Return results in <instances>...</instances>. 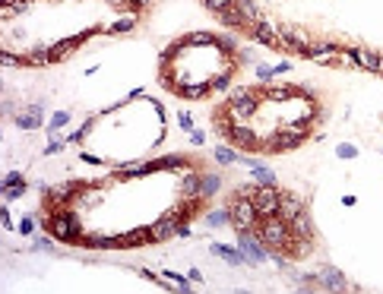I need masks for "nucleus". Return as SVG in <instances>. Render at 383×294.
Returning a JSON list of instances; mask_svg holds the SVG:
<instances>
[{"instance_id": "obj_19", "label": "nucleus", "mask_w": 383, "mask_h": 294, "mask_svg": "<svg viewBox=\"0 0 383 294\" xmlns=\"http://www.w3.org/2000/svg\"><path fill=\"white\" fill-rule=\"evenodd\" d=\"M218 16H222V23H225V26H244V23H247L244 16H241V10H238V4L228 7V10H222Z\"/></svg>"}, {"instance_id": "obj_31", "label": "nucleus", "mask_w": 383, "mask_h": 294, "mask_svg": "<svg viewBox=\"0 0 383 294\" xmlns=\"http://www.w3.org/2000/svg\"><path fill=\"white\" fill-rule=\"evenodd\" d=\"M158 164H162V168H177V164H184V158H180V155H168V158H162Z\"/></svg>"}, {"instance_id": "obj_27", "label": "nucleus", "mask_w": 383, "mask_h": 294, "mask_svg": "<svg viewBox=\"0 0 383 294\" xmlns=\"http://www.w3.org/2000/svg\"><path fill=\"white\" fill-rule=\"evenodd\" d=\"M67 120H70V114H67V111H57V114L51 117V127H48V130H51V133H54V130H61Z\"/></svg>"}, {"instance_id": "obj_10", "label": "nucleus", "mask_w": 383, "mask_h": 294, "mask_svg": "<svg viewBox=\"0 0 383 294\" xmlns=\"http://www.w3.org/2000/svg\"><path fill=\"white\" fill-rule=\"evenodd\" d=\"M222 133L228 139H234L238 145H257V136H253V130H247V127H222Z\"/></svg>"}, {"instance_id": "obj_41", "label": "nucleus", "mask_w": 383, "mask_h": 294, "mask_svg": "<svg viewBox=\"0 0 383 294\" xmlns=\"http://www.w3.org/2000/svg\"><path fill=\"white\" fill-rule=\"evenodd\" d=\"M177 237H190V228L187 225H177Z\"/></svg>"}, {"instance_id": "obj_33", "label": "nucleus", "mask_w": 383, "mask_h": 294, "mask_svg": "<svg viewBox=\"0 0 383 294\" xmlns=\"http://www.w3.org/2000/svg\"><path fill=\"white\" fill-rule=\"evenodd\" d=\"M111 29H114V32H130V29H133V19H117Z\"/></svg>"}, {"instance_id": "obj_7", "label": "nucleus", "mask_w": 383, "mask_h": 294, "mask_svg": "<svg viewBox=\"0 0 383 294\" xmlns=\"http://www.w3.org/2000/svg\"><path fill=\"white\" fill-rule=\"evenodd\" d=\"M304 212V203L298 196H291V193H282V199H279V215L285 218V222H291L295 215H301Z\"/></svg>"}, {"instance_id": "obj_15", "label": "nucleus", "mask_w": 383, "mask_h": 294, "mask_svg": "<svg viewBox=\"0 0 383 294\" xmlns=\"http://www.w3.org/2000/svg\"><path fill=\"white\" fill-rule=\"evenodd\" d=\"M180 193H184L187 199H196L199 196V174H184V180H180Z\"/></svg>"}, {"instance_id": "obj_13", "label": "nucleus", "mask_w": 383, "mask_h": 294, "mask_svg": "<svg viewBox=\"0 0 383 294\" xmlns=\"http://www.w3.org/2000/svg\"><path fill=\"white\" fill-rule=\"evenodd\" d=\"M16 123L23 127V130H35V127H42V104H32L29 114H19Z\"/></svg>"}, {"instance_id": "obj_8", "label": "nucleus", "mask_w": 383, "mask_h": 294, "mask_svg": "<svg viewBox=\"0 0 383 294\" xmlns=\"http://www.w3.org/2000/svg\"><path fill=\"white\" fill-rule=\"evenodd\" d=\"M349 57L355 60V64H361V67H368V70H374V73H383V57L380 54H374V51H352Z\"/></svg>"}, {"instance_id": "obj_23", "label": "nucleus", "mask_w": 383, "mask_h": 294, "mask_svg": "<svg viewBox=\"0 0 383 294\" xmlns=\"http://www.w3.org/2000/svg\"><path fill=\"white\" fill-rule=\"evenodd\" d=\"M215 158L222 161V164H234V161H238V155H234L228 145H218V149H215Z\"/></svg>"}, {"instance_id": "obj_16", "label": "nucleus", "mask_w": 383, "mask_h": 294, "mask_svg": "<svg viewBox=\"0 0 383 294\" xmlns=\"http://www.w3.org/2000/svg\"><path fill=\"white\" fill-rule=\"evenodd\" d=\"M288 225L295 228V234H298V237H311V231H314V225H311V218H307V212L295 215V218H291Z\"/></svg>"}, {"instance_id": "obj_40", "label": "nucleus", "mask_w": 383, "mask_h": 294, "mask_svg": "<svg viewBox=\"0 0 383 294\" xmlns=\"http://www.w3.org/2000/svg\"><path fill=\"white\" fill-rule=\"evenodd\" d=\"M4 64H7V67H13V64H19V60H16L13 54H7V51H4Z\"/></svg>"}, {"instance_id": "obj_1", "label": "nucleus", "mask_w": 383, "mask_h": 294, "mask_svg": "<svg viewBox=\"0 0 383 294\" xmlns=\"http://www.w3.org/2000/svg\"><path fill=\"white\" fill-rule=\"evenodd\" d=\"M260 241L269 244V247H288V222L276 212V215H263V222H260Z\"/></svg>"}, {"instance_id": "obj_11", "label": "nucleus", "mask_w": 383, "mask_h": 294, "mask_svg": "<svg viewBox=\"0 0 383 294\" xmlns=\"http://www.w3.org/2000/svg\"><path fill=\"white\" fill-rule=\"evenodd\" d=\"M241 250L247 253V260H253V263H263L266 260V253H263V247L253 241V237L247 234V231H241Z\"/></svg>"}, {"instance_id": "obj_4", "label": "nucleus", "mask_w": 383, "mask_h": 294, "mask_svg": "<svg viewBox=\"0 0 383 294\" xmlns=\"http://www.w3.org/2000/svg\"><path fill=\"white\" fill-rule=\"evenodd\" d=\"M279 45L295 48V51H301V54H311V35H304L301 29L282 26V29H279Z\"/></svg>"}, {"instance_id": "obj_35", "label": "nucleus", "mask_w": 383, "mask_h": 294, "mask_svg": "<svg viewBox=\"0 0 383 294\" xmlns=\"http://www.w3.org/2000/svg\"><path fill=\"white\" fill-rule=\"evenodd\" d=\"M19 231H23V234H32V231H35V222H32V218H29V215L23 218V225H19Z\"/></svg>"}, {"instance_id": "obj_32", "label": "nucleus", "mask_w": 383, "mask_h": 294, "mask_svg": "<svg viewBox=\"0 0 383 294\" xmlns=\"http://www.w3.org/2000/svg\"><path fill=\"white\" fill-rule=\"evenodd\" d=\"M177 123L184 127V130H190V133H193V120H190V114H187V111H180V114H177Z\"/></svg>"}, {"instance_id": "obj_21", "label": "nucleus", "mask_w": 383, "mask_h": 294, "mask_svg": "<svg viewBox=\"0 0 383 294\" xmlns=\"http://www.w3.org/2000/svg\"><path fill=\"white\" fill-rule=\"evenodd\" d=\"M238 10H241L244 19H257V16H260V10H257V4H253V0H238Z\"/></svg>"}, {"instance_id": "obj_12", "label": "nucleus", "mask_w": 383, "mask_h": 294, "mask_svg": "<svg viewBox=\"0 0 383 294\" xmlns=\"http://www.w3.org/2000/svg\"><path fill=\"white\" fill-rule=\"evenodd\" d=\"M212 253H215V256H222V260H225V263H231V266H241V263L247 260V256H244L241 250L225 247V244H212Z\"/></svg>"}, {"instance_id": "obj_2", "label": "nucleus", "mask_w": 383, "mask_h": 294, "mask_svg": "<svg viewBox=\"0 0 383 294\" xmlns=\"http://www.w3.org/2000/svg\"><path fill=\"white\" fill-rule=\"evenodd\" d=\"M231 203H234V206H231V222L238 225V231H250L253 225L260 222V212H257V206H253V199H250V196L244 199L241 190L231 196Z\"/></svg>"}, {"instance_id": "obj_6", "label": "nucleus", "mask_w": 383, "mask_h": 294, "mask_svg": "<svg viewBox=\"0 0 383 294\" xmlns=\"http://www.w3.org/2000/svg\"><path fill=\"white\" fill-rule=\"evenodd\" d=\"M304 136H307V133H298V130H285V133H279L276 139H272V152H285V149H295V145H301V142H304Z\"/></svg>"}, {"instance_id": "obj_34", "label": "nucleus", "mask_w": 383, "mask_h": 294, "mask_svg": "<svg viewBox=\"0 0 383 294\" xmlns=\"http://www.w3.org/2000/svg\"><path fill=\"white\" fill-rule=\"evenodd\" d=\"M257 76H260V79H269V76H276V70L266 67V64H260V67H257Z\"/></svg>"}, {"instance_id": "obj_24", "label": "nucleus", "mask_w": 383, "mask_h": 294, "mask_svg": "<svg viewBox=\"0 0 383 294\" xmlns=\"http://www.w3.org/2000/svg\"><path fill=\"white\" fill-rule=\"evenodd\" d=\"M184 45H212V35H206V32H193V35H187V38H184Z\"/></svg>"}, {"instance_id": "obj_5", "label": "nucleus", "mask_w": 383, "mask_h": 294, "mask_svg": "<svg viewBox=\"0 0 383 294\" xmlns=\"http://www.w3.org/2000/svg\"><path fill=\"white\" fill-rule=\"evenodd\" d=\"M171 234H177V218L168 212L152 225V241H165V237H171Z\"/></svg>"}, {"instance_id": "obj_37", "label": "nucleus", "mask_w": 383, "mask_h": 294, "mask_svg": "<svg viewBox=\"0 0 383 294\" xmlns=\"http://www.w3.org/2000/svg\"><path fill=\"white\" fill-rule=\"evenodd\" d=\"M35 247H38V250H54V244L48 241V237H38V241H35Z\"/></svg>"}, {"instance_id": "obj_20", "label": "nucleus", "mask_w": 383, "mask_h": 294, "mask_svg": "<svg viewBox=\"0 0 383 294\" xmlns=\"http://www.w3.org/2000/svg\"><path fill=\"white\" fill-rule=\"evenodd\" d=\"M218 190V177L215 174H203L199 177V196H212Z\"/></svg>"}, {"instance_id": "obj_42", "label": "nucleus", "mask_w": 383, "mask_h": 294, "mask_svg": "<svg viewBox=\"0 0 383 294\" xmlns=\"http://www.w3.org/2000/svg\"><path fill=\"white\" fill-rule=\"evenodd\" d=\"M136 4H149V0H136Z\"/></svg>"}, {"instance_id": "obj_14", "label": "nucleus", "mask_w": 383, "mask_h": 294, "mask_svg": "<svg viewBox=\"0 0 383 294\" xmlns=\"http://www.w3.org/2000/svg\"><path fill=\"white\" fill-rule=\"evenodd\" d=\"M320 279H323V285H326V288H336V291L349 288V285H345V279H342V272H339V269H330V266H326V269L320 272Z\"/></svg>"}, {"instance_id": "obj_39", "label": "nucleus", "mask_w": 383, "mask_h": 294, "mask_svg": "<svg viewBox=\"0 0 383 294\" xmlns=\"http://www.w3.org/2000/svg\"><path fill=\"white\" fill-rule=\"evenodd\" d=\"M212 86H215V89H228V76H218Z\"/></svg>"}, {"instance_id": "obj_17", "label": "nucleus", "mask_w": 383, "mask_h": 294, "mask_svg": "<svg viewBox=\"0 0 383 294\" xmlns=\"http://www.w3.org/2000/svg\"><path fill=\"white\" fill-rule=\"evenodd\" d=\"M158 164H149V161H143V164H124L120 168V174L124 177H139V174H149V171H155Z\"/></svg>"}, {"instance_id": "obj_36", "label": "nucleus", "mask_w": 383, "mask_h": 294, "mask_svg": "<svg viewBox=\"0 0 383 294\" xmlns=\"http://www.w3.org/2000/svg\"><path fill=\"white\" fill-rule=\"evenodd\" d=\"M64 149V142H48V149H45V155H57Z\"/></svg>"}, {"instance_id": "obj_29", "label": "nucleus", "mask_w": 383, "mask_h": 294, "mask_svg": "<svg viewBox=\"0 0 383 294\" xmlns=\"http://www.w3.org/2000/svg\"><path fill=\"white\" fill-rule=\"evenodd\" d=\"M336 155H339V158H355V155H358V149H355V145H349V142H342L339 149H336Z\"/></svg>"}, {"instance_id": "obj_26", "label": "nucleus", "mask_w": 383, "mask_h": 294, "mask_svg": "<svg viewBox=\"0 0 383 294\" xmlns=\"http://www.w3.org/2000/svg\"><path fill=\"white\" fill-rule=\"evenodd\" d=\"M238 0H206V7L209 10H215V13H222V10H228V7H234Z\"/></svg>"}, {"instance_id": "obj_3", "label": "nucleus", "mask_w": 383, "mask_h": 294, "mask_svg": "<svg viewBox=\"0 0 383 294\" xmlns=\"http://www.w3.org/2000/svg\"><path fill=\"white\" fill-rule=\"evenodd\" d=\"M48 231L54 237H61V241H83L79 237V215L76 212H57V215H51L48 218Z\"/></svg>"}, {"instance_id": "obj_18", "label": "nucleus", "mask_w": 383, "mask_h": 294, "mask_svg": "<svg viewBox=\"0 0 383 294\" xmlns=\"http://www.w3.org/2000/svg\"><path fill=\"white\" fill-rule=\"evenodd\" d=\"M247 164H250L253 177H257V183H272V180H276V174H272L266 164H260V161H247Z\"/></svg>"}, {"instance_id": "obj_38", "label": "nucleus", "mask_w": 383, "mask_h": 294, "mask_svg": "<svg viewBox=\"0 0 383 294\" xmlns=\"http://www.w3.org/2000/svg\"><path fill=\"white\" fill-rule=\"evenodd\" d=\"M190 142H193V145H203V142H206V136L199 133V130H193V133H190Z\"/></svg>"}, {"instance_id": "obj_9", "label": "nucleus", "mask_w": 383, "mask_h": 294, "mask_svg": "<svg viewBox=\"0 0 383 294\" xmlns=\"http://www.w3.org/2000/svg\"><path fill=\"white\" fill-rule=\"evenodd\" d=\"M250 35L263 45H279V26H272V23H257L250 29Z\"/></svg>"}, {"instance_id": "obj_28", "label": "nucleus", "mask_w": 383, "mask_h": 294, "mask_svg": "<svg viewBox=\"0 0 383 294\" xmlns=\"http://www.w3.org/2000/svg\"><path fill=\"white\" fill-rule=\"evenodd\" d=\"M4 187H26V183H23V174H19V171H10V174L4 177Z\"/></svg>"}, {"instance_id": "obj_22", "label": "nucleus", "mask_w": 383, "mask_h": 294, "mask_svg": "<svg viewBox=\"0 0 383 294\" xmlns=\"http://www.w3.org/2000/svg\"><path fill=\"white\" fill-rule=\"evenodd\" d=\"M206 222H209V225H225V222H231V212L215 209V212H209V215H206Z\"/></svg>"}, {"instance_id": "obj_25", "label": "nucleus", "mask_w": 383, "mask_h": 294, "mask_svg": "<svg viewBox=\"0 0 383 294\" xmlns=\"http://www.w3.org/2000/svg\"><path fill=\"white\" fill-rule=\"evenodd\" d=\"M180 92H184V95H187V98H203V95H206V92H209V86H184V89H180Z\"/></svg>"}, {"instance_id": "obj_30", "label": "nucleus", "mask_w": 383, "mask_h": 294, "mask_svg": "<svg viewBox=\"0 0 383 294\" xmlns=\"http://www.w3.org/2000/svg\"><path fill=\"white\" fill-rule=\"evenodd\" d=\"M26 193V187H4V199H10V203H13V199H19Z\"/></svg>"}]
</instances>
